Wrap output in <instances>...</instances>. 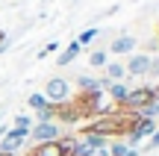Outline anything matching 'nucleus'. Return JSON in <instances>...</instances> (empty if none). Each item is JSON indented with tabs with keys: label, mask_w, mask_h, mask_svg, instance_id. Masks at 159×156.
I'll return each instance as SVG.
<instances>
[{
	"label": "nucleus",
	"mask_w": 159,
	"mask_h": 156,
	"mask_svg": "<svg viewBox=\"0 0 159 156\" xmlns=\"http://www.w3.org/2000/svg\"><path fill=\"white\" fill-rule=\"evenodd\" d=\"M150 103H159V86H139V88H130V94H127V100H124L121 109L139 112V109H144V106H150Z\"/></svg>",
	"instance_id": "f257e3e1"
},
{
	"label": "nucleus",
	"mask_w": 159,
	"mask_h": 156,
	"mask_svg": "<svg viewBox=\"0 0 159 156\" xmlns=\"http://www.w3.org/2000/svg\"><path fill=\"white\" fill-rule=\"evenodd\" d=\"M41 94L47 97V103H65V100H71V82L65 77H53V80H47Z\"/></svg>",
	"instance_id": "f03ea898"
},
{
	"label": "nucleus",
	"mask_w": 159,
	"mask_h": 156,
	"mask_svg": "<svg viewBox=\"0 0 159 156\" xmlns=\"http://www.w3.org/2000/svg\"><path fill=\"white\" fill-rule=\"evenodd\" d=\"M59 136H62V130H59L56 121H47V124H33V130H30V139L35 141V145H44V141H56Z\"/></svg>",
	"instance_id": "7ed1b4c3"
},
{
	"label": "nucleus",
	"mask_w": 159,
	"mask_h": 156,
	"mask_svg": "<svg viewBox=\"0 0 159 156\" xmlns=\"http://www.w3.org/2000/svg\"><path fill=\"white\" fill-rule=\"evenodd\" d=\"M124 68H127V77H148L150 56H144V53H133V56H130V62H127Z\"/></svg>",
	"instance_id": "20e7f679"
},
{
	"label": "nucleus",
	"mask_w": 159,
	"mask_h": 156,
	"mask_svg": "<svg viewBox=\"0 0 159 156\" xmlns=\"http://www.w3.org/2000/svg\"><path fill=\"white\" fill-rule=\"evenodd\" d=\"M133 50H136V38H133V35H118V38H112V44H109L106 53L124 56V53H133Z\"/></svg>",
	"instance_id": "39448f33"
},
{
	"label": "nucleus",
	"mask_w": 159,
	"mask_h": 156,
	"mask_svg": "<svg viewBox=\"0 0 159 156\" xmlns=\"http://www.w3.org/2000/svg\"><path fill=\"white\" fill-rule=\"evenodd\" d=\"M30 156H65V147L62 141H44V145H35L33 150H30Z\"/></svg>",
	"instance_id": "423d86ee"
},
{
	"label": "nucleus",
	"mask_w": 159,
	"mask_h": 156,
	"mask_svg": "<svg viewBox=\"0 0 159 156\" xmlns=\"http://www.w3.org/2000/svg\"><path fill=\"white\" fill-rule=\"evenodd\" d=\"M56 118H59L62 124H77V121H80V112H77L74 103L65 100V103H56Z\"/></svg>",
	"instance_id": "0eeeda50"
},
{
	"label": "nucleus",
	"mask_w": 159,
	"mask_h": 156,
	"mask_svg": "<svg viewBox=\"0 0 159 156\" xmlns=\"http://www.w3.org/2000/svg\"><path fill=\"white\" fill-rule=\"evenodd\" d=\"M106 94H109V100L121 109V106H124V100H127V94H130V86H124V82H109Z\"/></svg>",
	"instance_id": "6e6552de"
},
{
	"label": "nucleus",
	"mask_w": 159,
	"mask_h": 156,
	"mask_svg": "<svg viewBox=\"0 0 159 156\" xmlns=\"http://www.w3.org/2000/svg\"><path fill=\"white\" fill-rule=\"evenodd\" d=\"M80 50H83V47H80L77 41H71L68 47H62V50H59V59H56V65H59V68H65V65H71V62H74V59L80 56Z\"/></svg>",
	"instance_id": "1a4fd4ad"
},
{
	"label": "nucleus",
	"mask_w": 159,
	"mask_h": 156,
	"mask_svg": "<svg viewBox=\"0 0 159 156\" xmlns=\"http://www.w3.org/2000/svg\"><path fill=\"white\" fill-rule=\"evenodd\" d=\"M103 71H106V80L109 82H124V77H127V68L121 62H106Z\"/></svg>",
	"instance_id": "9d476101"
},
{
	"label": "nucleus",
	"mask_w": 159,
	"mask_h": 156,
	"mask_svg": "<svg viewBox=\"0 0 159 156\" xmlns=\"http://www.w3.org/2000/svg\"><path fill=\"white\" fill-rule=\"evenodd\" d=\"M47 121H56V103H47L44 109L35 112V124H47Z\"/></svg>",
	"instance_id": "9b49d317"
},
{
	"label": "nucleus",
	"mask_w": 159,
	"mask_h": 156,
	"mask_svg": "<svg viewBox=\"0 0 159 156\" xmlns=\"http://www.w3.org/2000/svg\"><path fill=\"white\" fill-rule=\"evenodd\" d=\"M106 62H109V53L106 50H91V56H89L91 68H106Z\"/></svg>",
	"instance_id": "f8f14e48"
},
{
	"label": "nucleus",
	"mask_w": 159,
	"mask_h": 156,
	"mask_svg": "<svg viewBox=\"0 0 159 156\" xmlns=\"http://www.w3.org/2000/svg\"><path fill=\"white\" fill-rule=\"evenodd\" d=\"M97 35H100V29H97V27H89V29H83V33H80L77 44H80V47H85V44H91V41L97 38Z\"/></svg>",
	"instance_id": "ddd939ff"
},
{
	"label": "nucleus",
	"mask_w": 159,
	"mask_h": 156,
	"mask_svg": "<svg viewBox=\"0 0 159 156\" xmlns=\"http://www.w3.org/2000/svg\"><path fill=\"white\" fill-rule=\"evenodd\" d=\"M27 103H30V109L39 112V109H44V106H47V97L41 91H35V94H30V97H27Z\"/></svg>",
	"instance_id": "4468645a"
},
{
	"label": "nucleus",
	"mask_w": 159,
	"mask_h": 156,
	"mask_svg": "<svg viewBox=\"0 0 159 156\" xmlns=\"http://www.w3.org/2000/svg\"><path fill=\"white\" fill-rule=\"evenodd\" d=\"M56 50H59V41H50V44H44V47L39 50V59H47L50 53H56Z\"/></svg>",
	"instance_id": "2eb2a0df"
},
{
	"label": "nucleus",
	"mask_w": 159,
	"mask_h": 156,
	"mask_svg": "<svg viewBox=\"0 0 159 156\" xmlns=\"http://www.w3.org/2000/svg\"><path fill=\"white\" fill-rule=\"evenodd\" d=\"M156 147H159V130H156L153 136H150V141H148V145H144L139 153H150V150H156Z\"/></svg>",
	"instance_id": "dca6fc26"
},
{
	"label": "nucleus",
	"mask_w": 159,
	"mask_h": 156,
	"mask_svg": "<svg viewBox=\"0 0 159 156\" xmlns=\"http://www.w3.org/2000/svg\"><path fill=\"white\" fill-rule=\"evenodd\" d=\"M15 127H24V130H33V118H30V115H15Z\"/></svg>",
	"instance_id": "f3484780"
},
{
	"label": "nucleus",
	"mask_w": 159,
	"mask_h": 156,
	"mask_svg": "<svg viewBox=\"0 0 159 156\" xmlns=\"http://www.w3.org/2000/svg\"><path fill=\"white\" fill-rule=\"evenodd\" d=\"M148 77H159V56L150 59V68H148Z\"/></svg>",
	"instance_id": "a211bd4d"
},
{
	"label": "nucleus",
	"mask_w": 159,
	"mask_h": 156,
	"mask_svg": "<svg viewBox=\"0 0 159 156\" xmlns=\"http://www.w3.org/2000/svg\"><path fill=\"white\" fill-rule=\"evenodd\" d=\"M6 47H9V35H6V33H0V53H3Z\"/></svg>",
	"instance_id": "6ab92c4d"
},
{
	"label": "nucleus",
	"mask_w": 159,
	"mask_h": 156,
	"mask_svg": "<svg viewBox=\"0 0 159 156\" xmlns=\"http://www.w3.org/2000/svg\"><path fill=\"white\" fill-rule=\"evenodd\" d=\"M0 156H15V153H0Z\"/></svg>",
	"instance_id": "aec40b11"
},
{
	"label": "nucleus",
	"mask_w": 159,
	"mask_h": 156,
	"mask_svg": "<svg viewBox=\"0 0 159 156\" xmlns=\"http://www.w3.org/2000/svg\"><path fill=\"white\" fill-rule=\"evenodd\" d=\"M0 121H3V109H0Z\"/></svg>",
	"instance_id": "412c9836"
},
{
	"label": "nucleus",
	"mask_w": 159,
	"mask_h": 156,
	"mask_svg": "<svg viewBox=\"0 0 159 156\" xmlns=\"http://www.w3.org/2000/svg\"><path fill=\"white\" fill-rule=\"evenodd\" d=\"M156 124H159V118H156Z\"/></svg>",
	"instance_id": "4be33fe9"
},
{
	"label": "nucleus",
	"mask_w": 159,
	"mask_h": 156,
	"mask_svg": "<svg viewBox=\"0 0 159 156\" xmlns=\"http://www.w3.org/2000/svg\"><path fill=\"white\" fill-rule=\"evenodd\" d=\"M156 29H159V24H156Z\"/></svg>",
	"instance_id": "5701e85b"
}]
</instances>
